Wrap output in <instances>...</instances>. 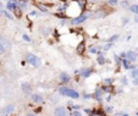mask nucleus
Instances as JSON below:
<instances>
[{
    "label": "nucleus",
    "instance_id": "dca6fc26",
    "mask_svg": "<svg viewBox=\"0 0 138 116\" xmlns=\"http://www.w3.org/2000/svg\"><path fill=\"white\" fill-rule=\"evenodd\" d=\"M28 116H35V115H33V114H29Z\"/></svg>",
    "mask_w": 138,
    "mask_h": 116
},
{
    "label": "nucleus",
    "instance_id": "7ed1b4c3",
    "mask_svg": "<svg viewBox=\"0 0 138 116\" xmlns=\"http://www.w3.org/2000/svg\"><path fill=\"white\" fill-rule=\"evenodd\" d=\"M54 115L55 116H67V111L65 110V108H63V106H59V108H57L55 110L54 112Z\"/></svg>",
    "mask_w": 138,
    "mask_h": 116
},
{
    "label": "nucleus",
    "instance_id": "423d86ee",
    "mask_svg": "<svg viewBox=\"0 0 138 116\" xmlns=\"http://www.w3.org/2000/svg\"><path fill=\"white\" fill-rule=\"evenodd\" d=\"M33 100L35 101V102H38V103L42 102V98H41L39 95H34V96H33Z\"/></svg>",
    "mask_w": 138,
    "mask_h": 116
},
{
    "label": "nucleus",
    "instance_id": "f257e3e1",
    "mask_svg": "<svg viewBox=\"0 0 138 116\" xmlns=\"http://www.w3.org/2000/svg\"><path fill=\"white\" fill-rule=\"evenodd\" d=\"M59 93H60V95H63V96L72 98V99H78L79 98L78 91L73 90V89H69L67 87H60L59 88Z\"/></svg>",
    "mask_w": 138,
    "mask_h": 116
},
{
    "label": "nucleus",
    "instance_id": "4468645a",
    "mask_svg": "<svg viewBox=\"0 0 138 116\" xmlns=\"http://www.w3.org/2000/svg\"><path fill=\"white\" fill-rule=\"evenodd\" d=\"M24 39H25V40H27V41H29V38L27 37V35H24Z\"/></svg>",
    "mask_w": 138,
    "mask_h": 116
},
{
    "label": "nucleus",
    "instance_id": "9d476101",
    "mask_svg": "<svg viewBox=\"0 0 138 116\" xmlns=\"http://www.w3.org/2000/svg\"><path fill=\"white\" fill-rule=\"evenodd\" d=\"M73 116H81V113H79V112H73Z\"/></svg>",
    "mask_w": 138,
    "mask_h": 116
},
{
    "label": "nucleus",
    "instance_id": "2eb2a0df",
    "mask_svg": "<svg viewBox=\"0 0 138 116\" xmlns=\"http://www.w3.org/2000/svg\"><path fill=\"white\" fill-rule=\"evenodd\" d=\"M136 22H137V23H138V16H137V17H136Z\"/></svg>",
    "mask_w": 138,
    "mask_h": 116
},
{
    "label": "nucleus",
    "instance_id": "f8f14e48",
    "mask_svg": "<svg viewBox=\"0 0 138 116\" xmlns=\"http://www.w3.org/2000/svg\"><path fill=\"white\" fill-rule=\"evenodd\" d=\"M1 53H3V46H2L1 43H0V54H1Z\"/></svg>",
    "mask_w": 138,
    "mask_h": 116
},
{
    "label": "nucleus",
    "instance_id": "f03ea898",
    "mask_svg": "<svg viewBox=\"0 0 138 116\" xmlns=\"http://www.w3.org/2000/svg\"><path fill=\"white\" fill-rule=\"evenodd\" d=\"M26 60H27L30 65H33V66H36L37 67L38 65H39V59H38L35 55H31V54L28 55L27 57H26Z\"/></svg>",
    "mask_w": 138,
    "mask_h": 116
},
{
    "label": "nucleus",
    "instance_id": "20e7f679",
    "mask_svg": "<svg viewBox=\"0 0 138 116\" xmlns=\"http://www.w3.org/2000/svg\"><path fill=\"white\" fill-rule=\"evenodd\" d=\"M85 19H86L85 15H81V16H79V17H77V18L73 19L71 22V24H72V25H78V24H81L82 22H84Z\"/></svg>",
    "mask_w": 138,
    "mask_h": 116
},
{
    "label": "nucleus",
    "instance_id": "1a4fd4ad",
    "mask_svg": "<svg viewBox=\"0 0 138 116\" xmlns=\"http://www.w3.org/2000/svg\"><path fill=\"white\" fill-rule=\"evenodd\" d=\"M131 10L134 12V13L138 14V5H132L131 7Z\"/></svg>",
    "mask_w": 138,
    "mask_h": 116
},
{
    "label": "nucleus",
    "instance_id": "39448f33",
    "mask_svg": "<svg viewBox=\"0 0 138 116\" xmlns=\"http://www.w3.org/2000/svg\"><path fill=\"white\" fill-rule=\"evenodd\" d=\"M59 79H60V81L63 83H67V82H69L70 76H69V74H67L66 72H63V73H60Z\"/></svg>",
    "mask_w": 138,
    "mask_h": 116
},
{
    "label": "nucleus",
    "instance_id": "6e6552de",
    "mask_svg": "<svg viewBox=\"0 0 138 116\" xmlns=\"http://www.w3.org/2000/svg\"><path fill=\"white\" fill-rule=\"evenodd\" d=\"M127 57L130 58V60H132V61H134L135 59H136V55H135V54H134L133 52H130V53H128V55H127Z\"/></svg>",
    "mask_w": 138,
    "mask_h": 116
},
{
    "label": "nucleus",
    "instance_id": "ddd939ff",
    "mask_svg": "<svg viewBox=\"0 0 138 116\" xmlns=\"http://www.w3.org/2000/svg\"><path fill=\"white\" fill-rule=\"evenodd\" d=\"M109 2H110L111 4H116V3H117V1H116V0H110Z\"/></svg>",
    "mask_w": 138,
    "mask_h": 116
},
{
    "label": "nucleus",
    "instance_id": "9b49d317",
    "mask_svg": "<svg viewBox=\"0 0 138 116\" xmlns=\"http://www.w3.org/2000/svg\"><path fill=\"white\" fill-rule=\"evenodd\" d=\"M133 76L134 77H138V70L135 71V73H133Z\"/></svg>",
    "mask_w": 138,
    "mask_h": 116
},
{
    "label": "nucleus",
    "instance_id": "0eeeda50",
    "mask_svg": "<svg viewBox=\"0 0 138 116\" xmlns=\"http://www.w3.org/2000/svg\"><path fill=\"white\" fill-rule=\"evenodd\" d=\"M83 50H84V43L82 42V43L79 44V46H78L77 50H78V53H79V54H82V53H83Z\"/></svg>",
    "mask_w": 138,
    "mask_h": 116
}]
</instances>
